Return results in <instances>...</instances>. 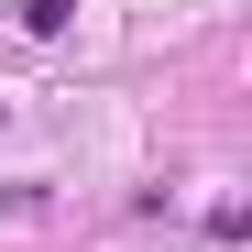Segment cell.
Instances as JSON below:
<instances>
[{
	"instance_id": "cell-1",
	"label": "cell",
	"mask_w": 252,
	"mask_h": 252,
	"mask_svg": "<svg viewBox=\"0 0 252 252\" xmlns=\"http://www.w3.org/2000/svg\"><path fill=\"white\" fill-rule=\"evenodd\" d=\"M66 22H77V0H22V33H44V44H55Z\"/></svg>"
}]
</instances>
